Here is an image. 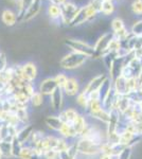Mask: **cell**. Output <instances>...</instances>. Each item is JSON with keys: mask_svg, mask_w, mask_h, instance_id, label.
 Masks as SVG:
<instances>
[{"mask_svg": "<svg viewBox=\"0 0 142 159\" xmlns=\"http://www.w3.org/2000/svg\"><path fill=\"white\" fill-rule=\"evenodd\" d=\"M112 30L115 31V32H117V31H119V30H121V29H123V28H124V24H123V21L121 19L116 18V19L112 20Z\"/></svg>", "mask_w": 142, "mask_h": 159, "instance_id": "35", "label": "cell"}, {"mask_svg": "<svg viewBox=\"0 0 142 159\" xmlns=\"http://www.w3.org/2000/svg\"><path fill=\"white\" fill-rule=\"evenodd\" d=\"M131 154H133V150H131V148L126 147V148H123V150L120 152V154L117 156V159H131Z\"/></svg>", "mask_w": 142, "mask_h": 159, "instance_id": "31", "label": "cell"}, {"mask_svg": "<svg viewBox=\"0 0 142 159\" xmlns=\"http://www.w3.org/2000/svg\"><path fill=\"white\" fill-rule=\"evenodd\" d=\"M61 14L63 16L64 22L70 24L77 14V7L72 3H65L63 7V10L61 11Z\"/></svg>", "mask_w": 142, "mask_h": 159, "instance_id": "6", "label": "cell"}, {"mask_svg": "<svg viewBox=\"0 0 142 159\" xmlns=\"http://www.w3.org/2000/svg\"><path fill=\"white\" fill-rule=\"evenodd\" d=\"M58 133L61 134L62 137L65 138V139H70V138L77 137L76 130L73 129L72 125H70V124H64Z\"/></svg>", "mask_w": 142, "mask_h": 159, "instance_id": "21", "label": "cell"}, {"mask_svg": "<svg viewBox=\"0 0 142 159\" xmlns=\"http://www.w3.org/2000/svg\"><path fill=\"white\" fill-rule=\"evenodd\" d=\"M33 132H34V126H33V125H31V124L24 125V127H22L21 129L18 130L16 138L25 145V143L30 140Z\"/></svg>", "mask_w": 142, "mask_h": 159, "instance_id": "13", "label": "cell"}, {"mask_svg": "<svg viewBox=\"0 0 142 159\" xmlns=\"http://www.w3.org/2000/svg\"><path fill=\"white\" fill-rule=\"evenodd\" d=\"M45 123L50 127L51 129L56 130V132H59L62 129V126L64 125L63 121L59 119L58 116H48L45 119Z\"/></svg>", "mask_w": 142, "mask_h": 159, "instance_id": "16", "label": "cell"}, {"mask_svg": "<svg viewBox=\"0 0 142 159\" xmlns=\"http://www.w3.org/2000/svg\"><path fill=\"white\" fill-rule=\"evenodd\" d=\"M0 152L2 157L11 158L12 157V143L9 141L0 140Z\"/></svg>", "mask_w": 142, "mask_h": 159, "instance_id": "24", "label": "cell"}, {"mask_svg": "<svg viewBox=\"0 0 142 159\" xmlns=\"http://www.w3.org/2000/svg\"><path fill=\"white\" fill-rule=\"evenodd\" d=\"M126 96H127V98L130 99L131 104L139 105L140 103H142V89L141 88L131 90L128 92Z\"/></svg>", "mask_w": 142, "mask_h": 159, "instance_id": "23", "label": "cell"}, {"mask_svg": "<svg viewBox=\"0 0 142 159\" xmlns=\"http://www.w3.org/2000/svg\"><path fill=\"white\" fill-rule=\"evenodd\" d=\"M43 156L39 155L33 147H25L22 148L21 153L19 155V159H42Z\"/></svg>", "mask_w": 142, "mask_h": 159, "instance_id": "15", "label": "cell"}, {"mask_svg": "<svg viewBox=\"0 0 142 159\" xmlns=\"http://www.w3.org/2000/svg\"><path fill=\"white\" fill-rule=\"evenodd\" d=\"M44 137L45 136L43 135V133H40V132H33V134L32 136H31V138H30V140H31V147H34L35 144H37L39 141H42L44 139Z\"/></svg>", "mask_w": 142, "mask_h": 159, "instance_id": "29", "label": "cell"}, {"mask_svg": "<svg viewBox=\"0 0 142 159\" xmlns=\"http://www.w3.org/2000/svg\"><path fill=\"white\" fill-rule=\"evenodd\" d=\"M17 126L7 124V123L0 122V140L12 142V140L17 136Z\"/></svg>", "mask_w": 142, "mask_h": 159, "instance_id": "4", "label": "cell"}, {"mask_svg": "<svg viewBox=\"0 0 142 159\" xmlns=\"http://www.w3.org/2000/svg\"><path fill=\"white\" fill-rule=\"evenodd\" d=\"M133 12L135 14L141 15L142 14V1H135L133 3Z\"/></svg>", "mask_w": 142, "mask_h": 159, "instance_id": "38", "label": "cell"}, {"mask_svg": "<svg viewBox=\"0 0 142 159\" xmlns=\"http://www.w3.org/2000/svg\"><path fill=\"white\" fill-rule=\"evenodd\" d=\"M58 155H59L58 151H56L55 148H51V150L46 151L43 154V157L45 159H58Z\"/></svg>", "mask_w": 142, "mask_h": 159, "instance_id": "32", "label": "cell"}, {"mask_svg": "<svg viewBox=\"0 0 142 159\" xmlns=\"http://www.w3.org/2000/svg\"><path fill=\"white\" fill-rule=\"evenodd\" d=\"M126 81L127 80L120 75L115 81H112V88L116 91V93L119 96H124L127 94V87H126Z\"/></svg>", "mask_w": 142, "mask_h": 159, "instance_id": "14", "label": "cell"}, {"mask_svg": "<svg viewBox=\"0 0 142 159\" xmlns=\"http://www.w3.org/2000/svg\"><path fill=\"white\" fill-rule=\"evenodd\" d=\"M106 79H107V76L105 75V74H100V75L95 76V78H94L88 84H87V86L85 87V89L83 91L87 94L91 93V92H94V91H98Z\"/></svg>", "mask_w": 142, "mask_h": 159, "instance_id": "7", "label": "cell"}, {"mask_svg": "<svg viewBox=\"0 0 142 159\" xmlns=\"http://www.w3.org/2000/svg\"><path fill=\"white\" fill-rule=\"evenodd\" d=\"M30 102L32 103L33 106H35V107L42 106L44 103V96L39 91H34V93L32 94V97H31V99H30Z\"/></svg>", "mask_w": 142, "mask_h": 159, "instance_id": "26", "label": "cell"}, {"mask_svg": "<svg viewBox=\"0 0 142 159\" xmlns=\"http://www.w3.org/2000/svg\"><path fill=\"white\" fill-rule=\"evenodd\" d=\"M66 45L69 48H71L74 52H77L80 54H83L86 57H94L95 58V51L92 46L88 45L85 42L81 40H74V39H67Z\"/></svg>", "mask_w": 142, "mask_h": 159, "instance_id": "2", "label": "cell"}, {"mask_svg": "<svg viewBox=\"0 0 142 159\" xmlns=\"http://www.w3.org/2000/svg\"><path fill=\"white\" fill-rule=\"evenodd\" d=\"M77 154H79V152H77L76 144L73 143V144L69 145L67 150L59 152L58 159H76Z\"/></svg>", "mask_w": 142, "mask_h": 159, "instance_id": "17", "label": "cell"}, {"mask_svg": "<svg viewBox=\"0 0 142 159\" xmlns=\"http://www.w3.org/2000/svg\"><path fill=\"white\" fill-rule=\"evenodd\" d=\"M0 159H2V155H1V152H0Z\"/></svg>", "mask_w": 142, "mask_h": 159, "instance_id": "40", "label": "cell"}, {"mask_svg": "<svg viewBox=\"0 0 142 159\" xmlns=\"http://www.w3.org/2000/svg\"><path fill=\"white\" fill-rule=\"evenodd\" d=\"M87 124L88 123L86 122V119H85V117H83L82 115H79V116L76 117V119L74 120V122L72 123V127H73V129L76 130L77 137L80 136L82 132L85 129V127L87 126Z\"/></svg>", "mask_w": 142, "mask_h": 159, "instance_id": "18", "label": "cell"}, {"mask_svg": "<svg viewBox=\"0 0 142 159\" xmlns=\"http://www.w3.org/2000/svg\"><path fill=\"white\" fill-rule=\"evenodd\" d=\"M39 0H33L31 6L28 7L27 13L25 15V20H30L35 16L36 14L39 11Z\"/></svg>", "mask_w": 142, "mask_h": 159, "instance_id": "20", "label": "cell"}, {"mask_svg": "<svg viewBox=\"0 0 142 159\" xmlns=\"http://www.w3.org/2000/svg\"><path fill=\"white\" fill-rule=\"evenodd\" d=\"M51 98V105L54 110H62L64 103V91L62 88H57L54 90L50 96Z\"/></svg>", "mask_w": 142, "mask_h": 159, "instance_id": "9", "label": "cell"}, {"mask_svg": "<svg viewBox=\"0 0 142 159\" xmlns=\"http://www.w3.org/2000/svg\"><path fill=\"white\" fill-rule=\"evenodd\" d=\"M55 2H57V3H64L65 2V0H54Z\"/></svg>", "mask_w": 142, "mask_h": 159, "instance_id": "39", "label": "cell"}, {"mask_svg": "<svg viewBox=\"0 0 142 159\" xmlns=\"http://www.w3.org/2000/svg\"><path fill=\"white\" fill-rule=\"evenodd\" d=\"M7 60L6 53L0 52V72H3V71L7 68Z\"/></svg>", "mask_w": 142, "mask_h": 159, "instance_id": "36", "label": "cell"}, {"mask_svg": "<svg viewBox=\"0 0 142 159\" xmlns=\"http://www.w3.org/2000/svg\"><path fill=\"white\" fill-rule=\"evenodd\" d=\"M76 102H77V104H79L80 106L86 109L87 105H88V102H89L88 94L85 93L84 91L79 92V93L76 94Z\"/></svg>", "mask_w": 142, "mask_h": 159, "instance_id": "28", "label": "cell"}, {"mask_svg": "<svg viewBox=\"0 0 142 159\" xmlns=\"http://www.w3.org/2000/svg\"><path fill=\"white\" fill-rule=\"evenodd\" d=\"M68 143L66 142V139L65 138H58V141H57V145H56V151L58 152H62V151H65L68 148Z\"/></svg>", "mask_w": 142, "mask_h": 159, "instance_id": "34", "label": "cell"}, {"mask_svg": "<svg viewBox=\"0 0 142 159\" xmlns=\"http://www.w3.org/2000/svg\"><path fill=\"white\" fill-rule=\"evenodd\" d=\"M1 19L4 25L11 27V25H14L15 22H16V15L10 10H6V11L2 12Z\"/></svg>", "mask_w": 142, "mask_h": 159, "instance_id": "22", "label": "cell"}, {"mask_svg": "<svg viewBox=\"0 0 142 159\" xmlns=\"http://www.w3.org/2000/svg\"><path fill=\"white\" fill-rule=\"evenodd\" d=\"M21 70L25 82H32L37 75V68L33 63H25L21 66Z\"/></svg>", "mask_w": 142, "mask_h": 159, "instance_id": "11", "label": "cell"}, {"mask_svg": "<svg viewBox=\"0 0 142 159\" xmlns=\"http://www.w3.org/2000/svg\"><path fill=\"white\" fill-rule=\"evenodd\" d=\"M48 12L51 18H57L58 16H61V9L56 4H51L48 9Z\"/></svg>", "mask_w": 142, "mask_h": 159, "instance_id": "30", "label": "cell"}, {"mask_svg": "<svg viewBox=\"0 0 142 159\" xmlns=\"http://www.w3.org/2000/svg\"><path fill=\"white\" fill-rule=\"evenodd\" d=\"M100 10L101 12H103L105 15H108L113 11V4L110 0H103L101 1L100 4Z\"/></svg>", "mask_w": 142, "mask_h": 159, "instance_id": "27", "label": "cell"}, {"mask_svg": "<svg viewBox=\"0 0 142 159\" xmlns=\"http://www.w3.org/2000/svg\"><path fill=\"white\" fill-rule=\"evenodd\" d=\"M133 33L136 35V37H140L142 35V21H139L134 25L133 27Z\"/></svg>", "mask_w": 142, "mask_h": 159, "instance_id": "37", "label": "cell"}, {"mask_svg": "<svg viewBox=\"0 0 142 159\" xmlns=\"http://www.w3.org/2000/svg\"><path fill=\"white\" fill-rule=\"evenodd\" d=\"M77 116H79V112L74 108H66L64 110H61V112L58 115L59 119L63 121L64 124H70V125L74 122V120L76 119Z\"/></svg>", "mask_w": 142, "mask_h": 159, "instance_id": "10", "label": "cell"}, {"mask_svg": "<svg viewBox=\"0 0 142 159\" xmlns=\"http://www.w3.org/2000/svg\"><path fill=\"white\" fill-rule=\"evenodd\" d=\"M11 143H12V157L19 158V155H20V153H21L24 144H22L16 137L12 140Z\"/></svg>", "mask_w": 142, "mask_h": 159, "instance_id": "25", "label": "cell"}, {"mask_svg": "<svg viewBox=\"0 0 142 159\" xmlns=\"http://www.w3.org/2000/svg\"><path fill=\"white\" fill-rule=\"evenodd\" d=\"M85 61H86V56L73 51V52L64 56L59 61V65H61L62 68L70 70V69L79 68L80 66L83 65Z\"/></svg>", "mask_w": 142, "mask_h": 159, "instance_id": "1", "label": "cell"}, {"mask_svg": "<svg viewBox=\"0 0 142 159\" xmlns=\"http://www.w3.org/2000/svg\"><path fill=\"white\" fill-rule=\"evenodd\" d=\"M63 91H64V93H66L67 96H69V97L76 96L80 92V86L76 80L73 78L67 80L65 86L63 87Z\"/></svg>", "mask_w": 142, "mask_h": 159, "instance_id": "12", "label": "cell"}, {"mask_svg": "<svg viewBox=\"0 0 142 159\" xmlns=\"http://www.w3.org/2000/svg\"><path fill=\"white\" fill-rule=\"evenodd\" d=\"M77 152L87 156H94L101 153V145L98 143H94L88 139L80 138L76 142Z\"/></svg>", "mask_w": 142, "mask_h": 159, "instance_id": "3", "label": "cell"}, {"mask_svg": "<svg viewBox=\"0 0 142 159\" xmlns=\"http://www.w3.org/2000/svg\"><path fill=\"white\" fill-rule=\"evenodd\" d=\"M54 80H55L56 84H57V87H59V88L63 89V87L65 86V84H66V82H67V80H68V78H67V76L64 73H58L57 75L54 78Z\"/></svg>", "mask_w": 142, "mask_h": 159, "instance_id": "33", "label": "cell"}, {"mask_svg": "<svg viewBox=\"0 0 142 159\" xmlns=\"http://www.w3.org/2000/svg\"><path fill=\"white\" fill-rule=\"evenodd\" d=\"M57 88V84H56L54 78H48L40 83L39 85V92L43 96H51V93Z\"/></svg>", "mask_w": 142, "mask_h": 159, "instance_id": "8", "label": "cell"}, {"mask_svg": "<svg viewBox=\"0 0 142 159\" xmlns=\"http://www.w3.org/2000/svg\"><path fill=\"white\" fill-rule=\"evenodd\" d=\"M140 139H141V136L135 135L126 129H123L122 132L119 133V143L124 145V147L133 148V145L136 144Z\"/></svg>", "mask_w": 142, "mask_h": 159, "instance_id": "5", "label": "cell"}, {"mask_svg": "<svg viewBox=\"0 0 142 159\" xmlns=\"http://www.w3.org/2000/svg\"><path fill=\"white\" fill-rule=\"evenodd\" d=\"M89 116L94 118V119H97V120H99V121H101V122L105 123V124H107V123L109 122V119H110V112L107 111L106 109L102 108V109L98 110V111L90 114Z\"/></svg>", "mask_w": 142, "mask_h": 159, "instance_id": "19", "label": "cell"}]
</instances>
